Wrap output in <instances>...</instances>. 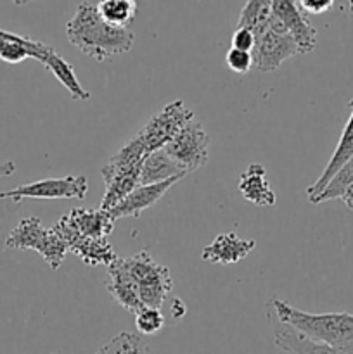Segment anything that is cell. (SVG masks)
<instances>
[{"mask_svg":"<svg viewBox=\"0 0 353 354\" xmlns=\"http://www.w3.org/2000/svg\"><path fill=\"white\" fill-rule=\"evenodd\" d=\"M66 37L87 57L97 62L125 54L132 48L135 35L130 28L106 23L90 2H82L66 24Z\"/></svg>","mask_w":353,"mask_h":354,"instance_id":"6da1fadb","label":"cell"},{"mask_svg":"<svg viewBox=\"0 0 353 354\" xmlns=\"http://www.w3.org/2000/svg\"><path fill=\"white\" fill-rule=\"evenodd\" d=\"M269 311L311 341L329 346L353 344V315L350 313H307L277 297L270 299Z\"/></svg>","mask_w":353,"mask_h":354,"instance_id":"7a4b0ae2","label":"cell"},{"mask_svg":"<svg viewBox=\"0 0 353 354\" xmlns=\"http://www.w3.org/2000/svg\"><path fill=\"white\" fill-rule=\"evenodd\" d=\"M7 249L14 251H35L44 258L51 270L61 268L66 254H68V244L64 239L54 230V228H45L42 225L40 218H23L16 227L10 230L3 242Z\"/></svg>","mask_w":353,"mask_h":354,"instance_id":"3957f363","label":"cell"},{"mask_svg":"<svg viewBox=\"0 0 353 354\" xmlns=\"http://www.w3.org/2000/svg\"><path fill=\"white\" fill-rule=\"evenodd\" d=\"M121 265L137 287L141 303L149 308H161L173 289L170 270L156 263L145 249L132 258H121Z\"/></svg>","mask_w":353,"mask_h":354,"instance_id":"277c9868","label":"cell"},{"mask_svg":"<svg viewBox=\"0 0 353 354\" xmlns=\"http://www.w3.org/2000/svg\"><path fill=\"white\" fill-rule=\"evenodd\" d=\"M256 44L251 50L253 69L258 73H272L287 59L301 55L296 41L282 23L273 16L265 30L255 35Z\"/></svg>","mask_w":353,"mask_h":354,"instance_id":"5b68a950","label":"cell"},{"mask_svg":"<svg viewBox=\"0 0 353 354\" xmlns=\"http://www.w3.org/2000/svg\"><path fill=\"white\" fill-rule=\"evenodd\" d=\"M194 120V113L183 100H173L145 123V127L134 135L144 149L145 156L165 147L187 123Z\"/></svg>","mask_w":353,"mask_h":354,"instance_id":"8992f818","label":"cell"},{"mask_svg":"<svg viewBox=\"0 0 353 354\" xmlns=\"http://www.w3.org/2000/svg\"><path fill=\"white\" fill-rule=\"evenodd\" d=\"M163 149L189 175L203 168L210 159V137L203 124L192 120Z\"/></svg>","mask_w":353,"mask_h":354,"instance_id":"52a82bcc","label":"cell"},{"mask_svg":"<svg viewBox=\"0 0 353 354\" xmlns=\"http://www.w3.org/2000/svg\"><path fill=\"white\" fill-rule=\"evenodd\" d=\"M89 192V182L85 176H62V178H45L38 182L24 183L16 189L0 192V199H12L21 203L24 199H83Z\"/></svg>","mask_w":353,"mask_h":354,"instance_id":"ba28073f","label":"cell"},{"mask_svg":"<svg viewBox=\"0 0 353 354\" xmlns=\"http://www.w3.org/2000/svg\"><path fill=\"white\" fill-rule=\"evenodd\" d=\"M142 162L125 161L118 154H113L107 159L106 165L100 168V175L104 180V196L100 203V209L111 211L118 203L125 199L135 187H138L141 180Z\"/></svg>","mask_w":353,"mask_h":354,"instance_id":"9c48e42d","label":"cell"},{"mask_svg":"<svg viewBox=\"0 0 353 354\" xmlns=\"http://www.w3.org/2000/svg\"><path fill=\"white\" fill-rule=\"evenodd\" d=\"M57 230L71 232L89 239H107L113 232L114 220L106 209H87L75 207L54 225Z\"/></svg>","mask_w":353,"mask_h":354,"instance_id":"30bf717a","label":"cell"},{"mask_svg":"<svg viewBox=\"0 0 353 354\" xmlns=\"http://www.w3.org/2000/svg\"><path fill=\"white\" fill-rule=\"evenodd\" d=\"M272 12L286 26L301 54H310L317 45V30L294 0H272Z\"/></svg>","mask_w":353,"mask_h":354,"instance_id":"8fae6325","label":"cell"},{"mask_svg":"<svg viewBox=\"0 0 353 354\" xmlns=\"http://www.w3.org/2000/svg\"><path fill=\"white\" fill-rule=\"evenodd\" d=\"M273 330V342L277 348L291 354H353V344L346 346H329L324 342L311 341L303 334L294 330L289 325L282 324L275 318H269Z\"/></svg>","mask_w":353,"mask_h":354,"instance_id":"7c38bea8","label":"cell"},{"mask_svg":"<svg viewBox=\"0 0 353 354\" xmlns=\"http://www.w3.org/2000/svg\"><path fill=\"white\" fill-rule=\"evenodd\" d=\"M179 180L182 178H170L165 182L152 183V185H138L125 197L121 203H118L113 209L109 211V214L113 216V220H120V218H128L134 216L138 218L145 209L154 206L156 203H159L163 196L175 185Z\"/></svg>","mask_w":353,"mask_h":354,"instance_id":"4fadbf2b","label":"cell"},{"mask_svg":"<svg viewBox=\"0 0 353 354\" xmlns=\"http://www.w3.org/2000/svg\"><path fill=\"white\" fill-rule=\"evenodd\" d=\"M255 248L256 241L253 239H241L232 232H227L217 235L211 244L203 248L201 259L210 265H235L242 261Z\"/></svg>","mask_w":353,"mask_h":354,"instance_id":"5bb4252c","label":"cell"},{"mask_svg":"<svg viewBox=\"0 0 353 354\" xmlns=\"http://www.w3.org/2000/svg\"><path fill=\"white\" fill-rule=\"evenodd\" d=\"M52 228L64 239V242L68 244V251L71 252V254H75L78 259H82L85 265L106 266L107 268L111 263L118 259L116 252L111 248L107 239H89L82 237V235L71 234V232L57 230L55 227Z\"/></svg>","mask_w":353,"mask_h":354,"instance_id":"9a60e30c","label":"cell"},{"mask_svg":"<svg viewBox=\"0 0 353 354\" xmlns=\"http://www.w3.org/2000/svg\"><path fill=\"white\" fill-rule=\"evenodd\" d=\"M106 270V289L113 296V299L128 313L135 315L138 310H142L144 304L141 303L137 287L121 265V258L111 263Z\"/></svg>","mask_w":353,"mask_h":354,"instance_id":"2e32d148","label":"cell"},{"mask_svg":"<svg viewBox=\"0 0 353 354\" xmlns=\"http://www.w3.org/2000/svg\"><path fill=\"white\" fill-rule=\"evenodd\" d=\"M350 106H352V114H350L348 121H346L345 128H343V133L341 137H339V142L338 145H336L334 152H332L331 159H329L327 166H325L322 175L317 178V182L311 183L307 189V196L310 203H314L315 197L325 189V185H327L329 180L334 176V173L353 156V102L350 104Z\"/></svg>","mask_w":353,"mask_h":354,"instance_id":"e0dca14e","label":"cell"},{"mask_svg":"<svg viewBox=\"0 0 353 354\" xmlns=\"http://www.w3.org/2000/svg\"><path fill=\"white\" fill-rule=\"evenodd\" d=\"M48 47L51 45L35 38L0 30V59L9 64H17L26 59H35L40 62Z\"/></svg>","mask_w":353,"mask_h":354,"instance_id":"ac0fdd59","label":"cell"},{"mask_svg":"<svg viewBox=\"0 0 353 354\" xmlns=\"http://www.w3.org/2000/svg\"><path fill=\"white\" fill-rule=\"evenodd\" d=\"M239 192L255 206L270 207L275 204V192L266 178V169L262 165H249L239 178Z\"/></svg>","mask_w":353,"mask_h":354,"instance_id":"d6986e66","label":"cell"},{"mask_svg":"<svg viewBox=\"0 0 353 354\" xmlns=\"http://www.w3.org/2000/svg\"><path fill=\"white\" fill-rule=\"evenodd\" d=\"M40 64L44 66L45 69H48V71L57 78V82L68 90L73 100L83 102V100H89L90 97H92V93L87 92L82 86V83H80V80L76 78L73 66L69 64L68 61H64V59L55 52L54 47L47 48V52H45L44 57H42Z\"/></svg>","mask_w":353,"mask_h":354,"instance_id":"ffe728a7","label":"cell"},{"mask_svg":"<svg viewBox=\"0 0 353 354\" xmlns=\"http://www.w3.org/2000/svg\"><path fill=\"white\" fill-rule=\"evenodd\" d=\"M187 173L170 158L165 149L151 152L144 158L141 166V185H152V183L165 182L170 178H183Z\"/></svg>","mask_w":353,"mask_h":354,"instance_id":"44dd1931","label":"cell"},{"mask_svg":"<svg viewBox=\"0 0 353 354\" xmlns=\"http://www.w3.org/2000/svg\"><path fill=\"white\" fill-rule=\"evenodd\" d=\"M97 12L106 23L120 28H130L137 16V0H99Z\"/></svg>","mask_w":353,"mask_h":354,"instance_id":"7402d4cb","label":"cell"},{"mask_svg":"<svg viewBox=\"0 0 353 354\" xmlns=\"http://www.w3.org/2000/svg\"><path fill=\"white\" fill-rule=\"evenodd\" d=\"M272 19V0H248L239 14L237 28L253 31V35H258L265 30L266 24Z\"/></svg>","mask_w":353,"mask_h":354,"instance_id":"603a6c76","label":"cell"},{"mask_svg":"<svg viewBox=\"0 0 353 354\" xmlns=\"http://www.w3.org/2000/svg\"><path fill=\"white\" fill-rule=\"evenodd\" d=\"M352 183H353V156L341 166V168L338 169V171L334 173V176L329 180L325 189L315 197L311 204H320V203H325V201L341 199L345 190L348 189Z\"/></svg>","mask_w":353,"mask_h":354,"instance_id":"cb8c5ba5","label":"cell"},{"mask_svg":"<svg viewBox=\"0 0 353 354\" xmlns=\"http://www.w3.org/2000/svg\"><path fill=\"white\" fill-rule=\"evenodd\" d=\"M165 327V317L161 308L144 306L135 313V328L138 335H154Z\"/></svg>","mask_w":353,"mask_h":354,"instance_id":"d4e9b609","label":"cell"},{"mask_svg":"<svg viewBox=\"0 0 353 354\" xmlns=\"http://www.w3.org/2000/svg\"><path fill=\"white\" fill-rule=\"evenodd\" d=\"M225 64L230 71L239 73V75H246L253 69V55L251 52L239 50V48L230 47L225 55Z\"/></svg>","mask_w":353,"mask_h":354,"instance_id":"484cf974","label":"cell"},{"mask_svg":"<svg viewBox=\"0 0 353 354\" xmlns=\"http://www.w3.org/2000/svg\"><path fill=\"white\" fill-rule=\"evenodd\" d=\"M134 337L132 332H121L116 337L104 344L96 354H134Z\"/></svg>","mask_w":353,"mask_h":354,"instance_id":"4316f807","label":"cell"},{"mask_svg":"<svg viewBox=\"0 0 353 354\" xmlns=\"http://www.w3.org/2000/svg\"><path fill=\"white\" fill-rule=\"evenodd\" d=\"M230 47L239 48V50H246V52H251L255 48L256 44V38L253 35V31L244 30V28H235L234 35H232V41H230Z\"/></svg>","mask_w":353,"mask_h":354,"instance_id":"83f0119b","label":"cell"},{"mask_svg":"<svg viewBox=\"0 0 353 354\" xmlns=\"http://www.w3.org/2000/svg\"><path fill=\"white\" fill-rule=\"evenodd\" d=\"M336 0H298V6L307 14H324L332 9Z\"/></svg>","mask_w":353,"mask_h":354,"instance_id":"f1b7e54d","label":"cell"},{"mask_svg":"<svg viewBox=\"0 0 353 354\" xmlns=\"http://www.w3.org/2000/svg\"><path fill=\"white\" fill-rule=\"evenodd\" d=\"M185 304L182 303V299H179V297H175V299H173V303H172V315H173V318H175V320H180V318L183 317V315H185Z\"/></svg>","mask_w":353,"mask_h":354,"instance_id":"f546056e","label":"cell"},{"mask_svg":"<svg viewBox=\"0 0 353 354\" xmlns=\"http://www.w3.org/2000/svg\"><path fill=\"white\" fill-rule=\"evenodd\" d=\"M134 354H149L147 344H145L144 339L137 334H135L134 337Z\"/></svg>","mask_w":353,"mask_h":354,"instance_id":"4dcf8cb0","label":"cell"},{"mask_svg":"<svg viewBox=\"0 0 353 354\" xmlns=\"http://www.w3.org/2000/svg\"><path fill=\"white\" fill-rule=\"evenodd\" d=\"M14 171H16V162L14 161H6L0 165V178L14 175Z\"/></svg>","mask_w":353,"mask_h":354,"instance_id":"1f68e13d","label":"cell"},{"mask_svg":"<svg viewBox=\"0 0 353 354\" xmlns=\"http://www.w3.org/2000/svg\"><path fill=\"white\" fill-rule=\"evenodd\" d=\"M341 199H343V203L346 204V207L353 211V183L345 190V194H343Z\"/></svg>","mask_w":353,"mask_h":354,"instance_id":"d6a6232c","label":"cell"},{"mask_svg":"<svg viewBox=\"0 0 353 354\" xmlns=\"http://www.w3.org/2000/svg\"><path fill=\"white\" fill-rule=\"evenodd\" d=\"M14 3H16V6H26L28 2H30V0H12Z\"/></svg>","mask_w":353,"mask_h":354,"instance_id":"836d02e7","label":"cell"},{"mask_svg":"<svg viewBox=\"0 0 353 354\" xmlns=\"http://www.w3.org/2000/svg\"><path fill=\"white\" fill-rule=\"evenodd\" d=\"M348 9H350V12H352V16H353V0H348Z\"/></svg>","mask_w":353,"mask_h":354,"instance_id":"e575fe53","label":"cell"}]
</instances>
